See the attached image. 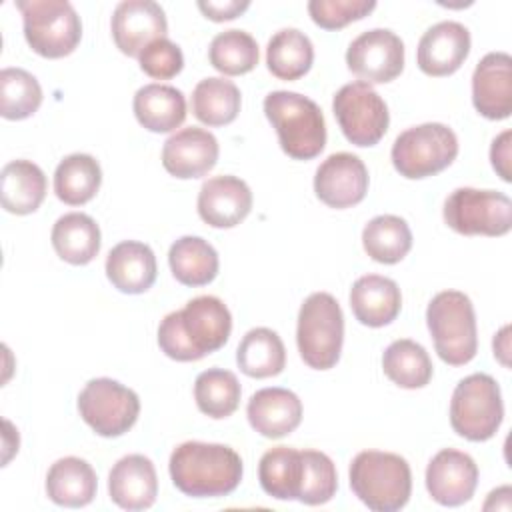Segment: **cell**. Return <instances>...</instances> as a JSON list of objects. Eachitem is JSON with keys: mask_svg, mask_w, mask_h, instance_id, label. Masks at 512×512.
Masks as SVG:
<instances>
[{"mask_svg": "<svg viewBox=\"0 0 512 512\" xmlns=\"http://www.w3.org/2000/svg\"><path fill=\"white\" fill-rule=\"evenodd\" d=\"M384 374L400 388H424L432 378V360L426 348L410 338L394 340L382 356Z\"/></svg>", "mask_w": 512, "mask_h": 512, "instance_id": "e575fe53", "label": "cell"}, {"mask_svg": "<svg viewBox=\"0 0 512 512\" xmlns=\"http://www.w3.org/2000/svg\"><path fill=\"white\" fill-rule=\"evenodd\" d=\"M426 324L432 334L434 348L446 364L464 366L476 356V314L464 292H438L426 308Z\"/></svg>", "mask_w": 512, "mask_h": 512, "instance_id": "5b68a950", "label": "cell"}, {"mask_svg": "<svg viewBox=\"0 0 512 512\" xmlns=\"http://www.w3.org/2000/svg\"><path fill=\"white\" fill-rule=\"evenodd\" d=\"M78 412L98 436L116 438L136 424L140 398L112 378H94L78 394Z\"/></svg>", "mask_w": 512, "mask_h": 512, "instance_id": "8fae6325", "label": "cell"}, {"mask_svg": "<svg viewBox=\"0 0 512 512\" xmlns=\"http://www.w3.org/2000/svg\"><path fill=\"white\" fill-rule=\"evenodd\" d=\"M332 110L342 134L354 146H374L388 130V106L366 82L344 84L334 94Z\"/></svg>", "mask_w": 512, "mask_h": 512, "instance_id": "7c38bea8", "label": "cell"}, {"mask_svg": "<svg viewBox=\"0 0 512 512\" xmlns=\"http://www.w3.org/2000/svg\"><path fill=\"white\" fill-rule=\"evenodd\" d=\"M250 426L264 438H282L294 432L302 420L300 398L286 388H262L246 406Z\"/></svg>", "mask_w": 512, "mask_h": 512, "instance_id": "7402d4cb", "label": "cell"}, {"mask_svg": "<svg viewBox=\"0 0 512 512\" xmlns=\"http://www.w3.org/2000/svg\"><path fill=\"white\" fill-rule=\"evenodd\" d=\"M376 8L374 0H310L308 14L324 30H340L346 24L368 16Z\"/></svg>", "mask_w": 512, "mask_h": 512, "instance_id": "60d3db41", "label": "cell"}, {"mask_svg": "<svg viewBox=\"0 0 512 512\" xmlns=\"http://www.w3.org/2000/svg\"><path fill=\"white\" fill-rule=\"evenodd\" d=\"M302 460L304 472L298 500L308 506L326 504L338 490V474L334 462L330 456L318 450H302Z\"/></svg>", "mask_w": 512, "mask_h": 512, "instance_id": "ab89813d", "label": "cell"}, {"mask_svg": "<svg viewBox=\"0 0 512 512\" xmlns=\"http://www.w3.org/2000/svg\"><path fill=\"white\" fill-rule=\"evenodd\" d=\"M24 38L44 58H64L74 52L82 38V22L66 0H18Z\"/></svg>", "mask_w": 512, "mask_h": 512, "instance_id": "52a82bcc", "label": "cell"}, {"mask_svg": "<svg viewBox=\"0 0 512 512\" xmlns=\"http://www.w3.org/2000/svg\"><path fill=\"white\" fill-rule=\"evenodd\" d=\"M240 382L234 372L224 368H208L194 382V400L202 414L210 418H228L240 404Z\"/></svg>", "mask_w": 512, "mask_h": 512, "instance_id": "8d00e7d4", "label": "cell"}, {"mask_svg": "<svg viewBox=\"0 0 512 512\" xmlns=\"http://www.w3.org/2000/svg\"><path fill=\"white\" fill-rule=\"evenodd\" d=\"M264 114L278 134L280 148L294 160H310L326 146V122L320 106L290 90H274L264 98Z\"/></svg>", "mask_w": 512, "mask_h": 512, "instance_id": "3957f363", "label": "cell"}, {"mask_svg": "<svg viewBox=\"0 0 512 512\" xmlns=\"http://www.w3.org/2000/svg\"><path fill=\"white\" fill-rule=\"evenodd\" d=\"M236 362L238 368L250 378L276 376L286 366L284 342L270 328H252L238 344Z\"/></svg>", "mask_w": 512, "mask_h": 512, "instance_id": "f546056e", "label": "cell"}, {"mask_svg": "<svg viewBox=\"0 0 512 512\" xmlns=\"http://www.w3.org/2000/svg\"><path fill=\"white\" fill-rule=\"evenodd\" d=\"M232 332L228 306L216 296H196L182 310L164 316L158 326L162 352L178 362H194L220 350Z\"/></svg>", "mask_w": 512, "mask_h": 512, "instance_id": "6da1fadb", "label": "cell"}, {"mask_svg": "<svg viewBox=\"0 0 512 512\" xmlns=\"http://www.w3.org/2000/svg\"><path fill=\"white\" fill-rule=\"evenodd\" d=\"M138 62L142 72L148 74L150 78L170 80L182 70L184 56L178 44H174L168 38H158L140 52Z\"/></svg>", "mask_w": 512, "mask_h": 512, "instance_id": "b9f144b4", "label": "cell"}, {"mask_svg": "<svg viewBox=\"0 0 512 512\" xmlns=\"http://www.w3.org/2000/svg\"><path fill=\"white\" fill-rule=\"evenodd\" d=\"M508 332H510V328L508 326H504L496 336H494V342H492V346H494V356H498V360L504 364V366H508Z\"/></svg>", "mask_w": 512, "mask_h": 512, "instance_id": "bcb514c9", "label": "cell"}, {"mask_svg": "<svg viewBox=\"0 0 512 512\" xmlns=\"http://www.w3.org/2000/svg\"><path fill=\"white\" fill-rule=\"evenodd\" d=\"M510 138H512V132L504 130L500 136L494 138L492 148H490L492 166L504 182L512 180V174H510Z\"/></svg>", "mask_w": 512, "mask_h": 512, "instance_id": "ee69618b", "label": "cell"}, {"mask_svg": "<svg viewBox=\"0 0 512 512\" xmlns=\"http://www.w3.org/2000/svg\"><path fill=\"white\" fill-rule=\"evenodd\" d=\"M156 256L152 248L138 240L116 244L106 258V276L124 294H142L156 280Z\"/></svg>", "mask_w": 512, "mask_h": 512, "instance_id": "cb8c5ba5", "label": "cell"}, {"mask_svg": "<svg viewBox=\"0 0 512 512\" xmlns=\"http://www.w3.org/2000/svg\"><path fill=\"white\" fill-rule=\"evenodd\" d=\"M108 492L116 506L124 510H146L156 502V468L144 454L120 458L108 476Z\"/></svg>", "mask_w": 512, "mask_h": 512, "instance_id": "44dd1931", "label": "cell"}, {"mask_svg": "<svg viewBox=\"0 0 512 512\" xmlns=\"http://www.w3.org/2000/svg\"><path fill=\"white\" fill-rule=\"evenodd\" d=\"M242 104V94L232 80L226 78H204L192 92V112L206 126L230 124Z\"/></svg>", "mask_w": 512, "mask_h": 512, "instance_id": "836d02e7", "label": "cell"}, {"mask_svg": "<svg viewBox=\"0 0 512 512\" xmlns=\"http://www.w3.org/2000/svg\"><path fill=\"white\" fill-rule=\"evenodd\" d=\"M134 116L150 132H172L186 118L184 94L168 84H146L134 94Z\"/></svg>", "mask_w": 512, "mask_h": 512, "instance_id": "484cf974", "label": "cell"}, {"mask_svg": "<svg viewBox=\"0 0 512 512\" xmlns=\"http://www.w3.org/2000/svg\"><path fill=\"white\" fill-rule=\"evenodd\" d=\"M252 210V192L238 176L208 178L198 192V214L212 228H232Z\"/></svg>", "mask_w": 512, "mask_h": 512, "instance_id": "ffe728a7", "label": "cell"}, {"mask_svg": "<svg viewBox=\"0 0 512 512\" xmlns=\"http://www.w3.org/2000/svg\"><path fill=\"white\" fill-rule=\"evenodd\" d=\"M218 140L212 132L190 126L172 134L162 146V166L168 174L188 180L208 174L218 160Z\"/></svg>", "mask_w": 512, "mask_h": 512, "instance_id": "d6986e66", "label": "cell"}, {"mask_svg": "<svg viewBox=\"0 0 512 512\" xmlns=\"http://www.w3.org/2000/svg\"><path fill=\"white\" fill-rule=\"evenodd\" d=\"M250 6L248 0H226V2H214V0H200L198 8L200 12L214 20V22H224L240 16L246 8Z\"/></svg>", "mask_w": 512, "mask_h": 512, "instance_id": "7bdbcfd3", "label": "cell"}, {"mask_svg": "<svg viewBox=\"0 0 512 512\" xmlns=\"http://www.w3.org/2000/svg\"><path fill=\"white\" fill-rule=\"evenodd\" d=\"M362 246L372 260L380 264H396L412 248L410 226L400 216L380 214L364 226Z\"/></svg>", "mask_w": 512, "mask_h": 512, "instance_id": "d590c367", "label": "cell"}, {"mask_svg": "<svg viewBox=\"0 0 512 512\" xmlns=\"http://www.w3.org/2000/svg\"><path fill=\"white\" fill-rule=\"evenodd\" d=\"M208 58L218 72L226 76H240L256 68L260 54L252 34L232 28L212 38Z\"/></svg>", "mask_w": 512, "mask_h": 512, "instance_id": "74e56055", "label": "cell"}, {"mask_svg": "<svg viewBox=\"0 0 512 512\" xmlns=\"http://www.w3.org/2000/svg\"><path fill=\"white\" fill-rule=\"evenodd\" d=\"M350 488L370 510L396 512L410 498L412 472L394 452L364 450L350 464Z\"/></svg>", "mask_w": 512, "mask_h": 512, "instance_id": "277c9868", "label": "cell"}, {"mask_svg": "<svg viewBox=\"0 0 512 512\" xmlns=\"http://www.w3.org/2000/svg\"><path fill=\"white\" fill-rule=\"evenodd\" d=\"M344 314L328 292L310 294L298 312L296 344L302 360L314 370H328L340 360Z\"/></svg>", "mask_w": 512, "mask_h": 512, "instance_id": "8992f818", "label": "cell"}, {"mask_svg": "<svg viewBox=\"0 0 512 512\" xmlns=\"http://www.w3.org/2000/svg\"><path fill=\"white\" fill-rule=\"evenodd\" d=\"M504 418L498 382L482 372L460 380L450 400V424L454 432L470 442L490 440Z\"/></svg>", "mask_w": 512, "mask_h": 512, "instance_id": "ba28073f", "label": "cell"}, {"mask_svg": "<svg viewBox=\"0 0 512 512\" xmlns=\"http://www.w3.org/2000/svg\"><path fill=\"white\" fill-rule=\"evenodd\" d=\"M42 104V88L36 76L24 68L0 72V114L6 120H24Z\"/></svg>", "mask_w": 512, "mask_h": 512, "instance_id": "f35d334b", "label": "cell"}, {"mask_svg": "<svg viewBox=\"0 0 512 512\" xmlns=\"http://www.w3.org/2000/svg\"><path fill=\"white\" fill-rule=\"evenodd\" d=\"M56 254L74 266L92 262L100 252V228L96 220L84 212H68L60 216L50 234Z\"/></svg>", "mask_w": 512, "mask_h": 512, "instance_id": "4316f807", "label": "cell"}, {"mask_svg": "<svg viewBox=\"0 0 512 512\" xmlns=\"http://www.w3.org/2000/svg\"><path fill=\"white\" fill-rule=\"evenodd\" d=\"M174 486L192 498H216L234 492L242 480V458L224 444L182 442L168 462Z\"/></svg>", "mask_w": 512, "mask_h": 512, "instance_id": "7a4b0ae2", "label": "cell"}, {"mask_svg": "<svg viewBox=\"0 0 512 512\" xmlns=\"http://www.w3.org/2000/svg\"><path fill=\"white\" fill-rule=\"evenodd\" d=\"M478 484L476 462L460 450H440L426 468V488L442 506H462L474 496Z\"/></svg>", "mask_w": 512, "mask_h": 512, "instance_id": "2e32d148", "label": "cell"}, {"mask_svg": "<svg viewBox=\"0 0 512 512\" xmlns=\"http://www.w3.org/2000/svg\"><path fill=\"white\" fill-rule=\"evenodd\" d=\"M304 460L302 450L276 446L262 454L258 464V480L262 490L276 500H298L302 484Z\"/></svg>", "mask_w": 512, "mask_h": 512, "instance_id": "4dcf8cb0", "label": "cell"}, {"mask_svg": "<svg viewBox=\"0 0 512 512\" xmlns=\"http://www.w3.org/2000/svg\"><path fill=\"white\" fill-rule=\"evenodd\" d=\"M470 52V32L464 24L444 20L430 26L416 50L418 68L428 76L454 74Z\"/></svg>", "mask_w": 512, "mask_h": 512, "instance_id": "ac0fdd59", "label": "cell"}, {"mask_svg": "<svg viewBox=\"0 0 512 512\" xmlns=\"http://www.w3.org/2000/svg\"><path fill=\"white\" fill-rule=\"evenodd\" d=\"M96 488L94 468L78 456L56 460L46 474V494L58 506L82 508L94 500Z\"/></svg>", "mask_w": 512, "mask_h": 512, "instance_id": "d4e9b609", "label": "cell"}, {"mask_svg": "<svg viewBox=\"0 0 512 512\" xmlns=\"http://www.w3.org/2000/svg\"><path fill=\"white\" fill-rule=\"evenodd\" d=\"M2 208L10 214H32L46 196V176L30 160H12L2 168Z\"/></svg>", "mask_w": 512, "mask_h": 512, "instance_id": "83f0119b", "label": "cell"}, {"mask_svg": "<svg viewBox=\"0 0 512 512\" xmlns=\"http://www.w3.org/2000/svg\"><path fill=\"white\" fill-rule=\"evenodd\" d=\"M314 192L330 208L356 206L368 192V170L356 154H330L316 170Z\"/></svg>", "mask_w": 512, "mask_h": 512, "instance_id": "9a60e30c", "label": "cell"}, {"mask_svg": "<svg viewBox=\"0 0 512 512\" xmlns=\"http://www.w3.org/2000/svg\"><path fill=\"white\" fill-rule=\"evenodd\" d=\"M444 222L464 236H504L512 228V202L498 190L456 188L444 202Z\"/></svg>", "mask_w": 512, "mask_h": 512, "instance_id": "30bf717a", "label": "cell"}, {"mask_svg": "<svg viewBox=\"0 0 512 512\" xmlns=\"http://www.w3.org/2000/svg\"><path fill=\"white\" fill-rule=\"evenodd\" d=\"M346 64L360 82H392L404 70V42L388 28L366 30L350 42Z\"/></svg>", "mask_w": 512, "mask_h": 512, "instance_id": "4fadbf2b", "label": "cell"}, {"mask_svg": "<svg viewBox=\"0 0 512 512\" xmlns=\"http://www.w3.org/2000/svg\"><path fill=\"white\" fill-rule=\"evenodd\" d=\"M102 184V170L90 154L66 156L54 172V192L68 206H80L92 200Z\"/></svg>", "mask_w": 512, "mask_h": 512, "instance_id": "1f68e13d", "label": "cell"}, {"mask_svg": "<svg viewBox=\"0 0 512 512\" xmlns=\"http://www.w3.org/2000/svg\"><path fill=\"white\" fill-rule=\"evenodd\" d=\"M510 496H512V490L510 486H500L496 490H492L488 494V500L484 504V510H490V508H500V510H510Z\"/></svg>", "mask_w": 512, "mask_h": 512, "instance_id": "f6af8a7d", "label": "cell"}, {"mask_svg": "<svg viewBox=\"0 0 512 512\" xmlns=\"http://www.w3.org/2000/svg\"><path fill=\"white\" fill-rule=\"evenodd\" d=\"M174 278L184 286H204L218 274V252L200 236L178 238L168 252Z\"/></svg>", "mask_w": 512, "mask_h": 512, "instance_id": "f1b7e54d", "label": "cell"}, {"mask_svg": "<svg viewBox=\"0 0 512 512\" xmlns=\"http://www.w3.org/2000/svg\"><path fill=\"white\" fill-rule=\"evenodd\" d=\"M350 308L360 324L380 328L400 314L402 294L392 278L366 274L350 288Z\"/></svg>", "mask_w": 512, "mask_h": 512, "instance_id": "603a6c76", "label": "cell"}, {"mask_svg": "<svg viewBox=\"0 0 512 512\" xmlns=\"http://www.w3.org/2000/svg\"><path fill=\"white\" fill-rule=\"evenodd\" d=\"M314 62V46L310 38L296 28H282L270 40L266 48L268 70L280 80L302 78Z\"/></svg>", "mask_w": 512, "mask_h": 512, "instance_id": "d6a6232c", "label": "cell"}, {"mask_svg": "<svg viewBox=\"0 0 512 512\" xmlns=\"http://www.w3.org/2000/svg\"><path fill=\"white\" fill-rule=\"evenodd\" d=\"M474 108L488 120H504L512 112V58L488 52L472 74Z\"/></svg>", "mask_w": 512, "mask_h": 512, "instance_id": "e0dca14e", "label": "cell"}, {"mask_svg": "<svg viewBox=\"0 0 512 512\" xmlns=\"http://www.w3.org/2000/svg\"><path fill=\"white\" fill-rule=\"evenodd\" d=\"M458 156L454 130L440 122L412 126L398 134L392 144V164L400 176L420 180L448 168Z\"/></svg>", "mask_w": 512, "mask_h": 512, "instance_id": "9c48e42d", "label": "cell"}, {"mask_svg": "<svg viewBox=\"0 0 512 512\" xmlns=\"http://www.w3.org/2000/svg\"><path fill=\"white\" fill-rule=\"evenodd\" d=\"M110 28L118 50L138 58L150 42L166 38L168 22L154 0H124L114 8Z\"/></svg>", "mask_w": 512, "mask_h": 512, "instance_id": "5bb4252c", "label": "cell"}]
</instances>
